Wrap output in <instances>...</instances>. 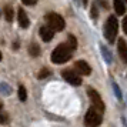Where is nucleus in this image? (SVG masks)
I'll use <instances>...</instances> for the list:
<instances>
[{
    "instance_id": "nucleus-1",
    "label": "nucleus",
    "mask_w": 127,
    "mask_h": 127,
    "mask_svg": "<svg viewBox=\"0 0 127 127\" xmlns=\"http://www.w3.org/2000/svg\"><path fill=\"white\" fill-rule=\"evenodd\" d=\"M73 54V49L67 44V43H62L59 44L52 53V62L54 64H63L66 62H69Z\"/></svg>"
},
{
    "instance_id": "nucleus-2",
    "label": "nucleus",
    "mask_w": 127,
    "mask_h": 127,
    "mask_svg": "<svg viewBox=\"0 0 127 127\" xmlns=\"http://www.w3.org/2000/svg\"><path fill=\"white\" fill-rule=\"evenodd\" d=\"M117 32H119V22L114 16H110L104 26V36L109 43H114L116 37H117Z\"/></svg>"
},
{
    "instance_id": "nucleus-3",
    "label": "nucleus",
    "mask_w": 127,
    "mask_h": 127,
    "mask_svg": "<svg viewBox=\"0 0 127 127\" xmlns=\"http://www.w3.org/2000/svg\"><path fill=\"white\" fill-rule=\"evenodd\" d=\"M84 124L87 127H97L101 124V113L96 110L94 107H90L87 110L86 117H84Z\"/></svg>"
},
{
    "instance_id": "nucleus-4",
    "label": "nucleus",
    "mask_w": 127,
    "mask_h": 127,
    "mask_svg": "<svg viewBox=\"0 0 127 127\" xmlns=\"http://www.w3.org/2000/svg\"><path fill=\"white\" fill-rule=\"evenodd\" d=\"M46 22H47V26H50L54 32H62L64 29V19L57 14V13H49L46 16Z\"/></svg>"
},
{
    "instance_id": "nucleus-5",
    "label": "nucleus",
    "mask_w": 127,
    "mask_h": 127,
    "mask_svg": "<svg viewBox=\"0 0 127 127\" xmlns=\"http://www.w3.org/2000/svg\"><path fill=\"white\" fill-rule=\"evenodd\" d=\"M87 94H89V98L92 100L93 107L96 110H98L100 113H103L104 111V103H103V100H101V97H100V94L97 93V90L89 87V89H87Z\"/></svg>"
},
{
    "instance_id": "nucleus-6",
    "label": "nucleus",
    "mask_w": 127,
    "mask_h": 127,
    "mask_svg": "<svg viewBox=\"0 0 127 127\" xmlns=\"http://www.w3.org/2000/svg\"><path fill=\"white\" fill-rule=\"evenodd\" d=\"M62 76H63V79L69 84H71V86H80L81 84V74H79L77 71H73V70H69L66 69L62 71Z\"/></svg>"
},
{
    "instance_id": "nucleus-7",
    "label": "nucleus",
    "mask_w": 127,
    "mask_h": 127,
    "mask_svg": "<svg viewBox=\"0 0 127 127\" xmlns=\"http://www.w3.org/2000/svg\"><path fill=\"white\" fill-rule=\"evenodd\" d=\"M74 67H76V70H77L81 76H89L90 73H92V67H90L84 60H79V62H76Z\"/></svg>"
},
{
    "instance_id": "nucleus-8",
    "label": "nucleus",
    "mask_w": 127,
    "mask_h": 127,
    "mask_svg": "<svg viewBox=\"0 0 127 127\" xmlns=\"http://www.w3.org/2000/svg\"><path fill=\"white\" fill-rule=\"evenodd\" d=\"M40 37L43 41H50L54 37V30L50 26H43L40 29Z\"/></svg>"
},
{
    "instance_id": "nucleus-9",
    "label": "nucleus",
    "mask_w": 127,
    "mask_h": 127,
    "mask_svg": "<svg viewBox=\"0 0 127 127\" xmlns=\"http://www.w3.org/2000/svg\"><path fill=\"white\" fill-rule=\"evenodd\" d=\"M17 20H19V26H20V27H23V29H27V27H29L30 20H29V17H27L26 12H24L22 7L19 9V12H17Z\"/></svg>"
},
{
    "instance_id": "nucleus-10",
    "label": "nucleus",
    "mask_w": 127,
    "mask_h": 127,
    "mask_svg": "<svg viewBox=\"0 0 127 127\" xmlns=\"http://www.w3.org/2000/svg\"><path fill=\"white\" fill-rule=\"evenodd\" d=\"M117 50H119V54H120L121 60L127 64V44L124 41V39H119V41H117Z\"/></svg>"
},
{
    "instance_id": "nucleus-11",
    "label": "nucleus",
    "mask_w": 127,
    "mask_h": 127,
    "mask_svg": "<svg viewBox=\"0 0 127 127\" xmlns=\"http://www.w3.org/2000/svg\"><path fill=\"white\" fill-rule=\"evenodd\" d=\"M113 4H114V10L117 14H124L126 6H124V1L123 0H113Z\"/></svg>"
},
{
    "instance_id": "nucleus-12",
    "label": "nucleus",
    "mask_w": 127,
    "mask_h": 127,
    "mask_svg": "<svg viewBox=\"0 0 127 127\" xmlns=\"http://www.w3.org/2000/svg\"><path fill=\"white\" fill-rule=\"evenodd\" d=\"M29 53H30V56H33V57H37L39 54H40V47L37 46L36 43H32L29 46Z\"/></svg>"
},
{
    "instance_id": "nucleus-13",
    "label": "nucleus",
    "mask_w": 127,
    "mask_h": 127,
    "mask_svg": "<svg viewBox=\"0 0 127 127\" xmlns=\"http://www.w3.org/2000/svg\"><path fill=\"white\" fill-rule=\"evenodd\" d=\"M26 98H27V90H26V87L23 84H20L19 86V100L20 101H26Z\"/></svg>"
},
{
    "instance_id": "nucleus-14",
    "label": "nucleus",
    "mask_w": 127,
    "mask_h": 127,
    "mask_svg": "<svg viewBox=\"0 0 127 127\" xmlns=\"http://www.w3.org/2000/svg\"><path fill=\"white\" fill-rule=\"evenodd\" d=\"M4 17H6L7 22H12L13 20V9L10 6L4 7Z\"/></svg>"
},
{
    "instance_id": "nucleus-15",
    "label": "nucleus",
    "mask_w": 127,
    "mask_h": 127,
    "mask_svg": "<svg viewBox=\"0 0 127 127\" xmlns=\"http://www.w3.org/2000/svg\"><path fill=\"white\" fill-rule=\"evenodd\" d=\"M67 44H69L73 50H74L76 47H77V41H76V39H74V36H69V40H67Z\"/></svg>"
},
{
    "instance_id": "nucleus-16",
    "label": "nucleus",
    "mask_w": 127,
    "mask_h": 127,
    "mask_svg": "<svg viewBox=\"0 0 127 127\" xmlns=\"http://www.w3.org/2000/svg\"><path fill=\"white\" fill-rule=\"evenodd\" d=\"M49 74H50V71H49L47 69H41L40 73L37 74V77H39V79H44V77H47Z\"/></svg>"
},
{
    "instance_id": "nucleus-17",
    "label": "nucleus",
    "mask_w": 127,
    "mask_h": 127,
    "mask_svg": "<svg viewBox=\"0 0 127 127\" xmlns=\"http://www.w3.org/2000/svg\"><path fill=\"white\" fill-rule=\"evenodd\" d=\"M23 1V4H27V6H33V4H36V1L37 0H22Z\"/></svg>"
},
{
    "instance_id": "nucleus-18",
    "label": "nucleus",
    "mask_w": 127,
    "mask_h": 127,
    "mask_svg": "<svg viewBox=\"0 0 127 127\" xmlns=\"http://www.w3.org/2000/svg\"><path fill=\"white\" fill-rule=\"evenodd\" d=\"M123 30H124V33L127 34V16L123 19Z\"/></svg>"
},
{
    "instance_id": "nucleus-19",
    "label": "nucleus",
    "mask_w": 127,
    "mask_h": 127,
    "mask_svg": "<svg viewBox=\"0 0 127 127\" xmlns=\"http://www.w3.org/2000/svg\"><path fill=\"white\" fill-rule=\"evenodd\" d=\"M4 123H7V114L3 111L1 113V124H4Z\"/></svg>"
},
{
    "instance_id": "nucleus-20",
    "label": "nucleus",
    "mask_w": 127,
    "mask_h": 127,
    "mask_svg": "<svg viewBox=\"0 0 127 127\" xmlns=\"http://www.w3.org/2000/svg\"><path fill=\"white\" fill-rule=\"evenodd\" d=\"M81 3H83V4L86 6V4H87V0H81Z\"/></svg>"
},
{
    "instance_id": "nucleus-21",
    "label": "nucleus",
    "mask_w": 127,
    "mask_h": 127,
    "mask_svg": "<svg viewBox=\"0 0 127 127\" xmlns=\"http://www.w3.org/2000/svg\"><path fill=\"white\" fill-rule=\"evenodd\" d=\"M126 1H127V0H126Z\"/></svg>"
}]
</instances>
